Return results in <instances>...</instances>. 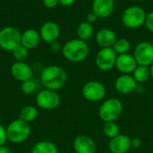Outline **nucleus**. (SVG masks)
<instances>
[{"label":"nucleus","instance_id":"nucleus-29","mask_svg":"<svg viewBox=\"0 0 153 153\" xmlns=\"http://www.w3.org/2000/svg\"><path fill=\"white\" fill-rule=\"evenodd\" d=\"M6 141H8L6 135V128H4L2 124H0V147L4 146Z\"/></svg>","mask_w":153,"mask_h":153},{"label":"nucleus","instance_id":"nucleus-21","mask_svg":"<svg viewBox=\"0 0 153 153\" xmlns=\"http://www.w3.org/2000/svg\"><path fill=\"white\" fill-rule=\"evenodd\" d=\"M30 153H58V149L52 142L40 141L34 144Z\"/></svg>","mask_w":153,"mask_h":153},{"label":"nucleus","instance_id":"nucleus-7","mask_svg":"<svg viewBox=\"0 0 153 153\" xmlns=\"http://www.w3.org/2000/svg\"><path fill=\"white\" fill-rule=\"evenodd\" d=\"M82 95L89 102H100L105 98L107 88L106 86L99 80H90L83 85Z\"/></svg>","mask_w":153,"mask_h":153},{"label":"nucleus","instance_id":"nucleus-6","mask_svg":"<svg viewBox=\"0 0 153 153\" xmlns=\"http://www.w3.org/2000/svg\"><path fill=\"white\" fill-rule=\"evenodd\" d=\"M21 32L13 26H5L0 31V48L5 51H13L21 45Z\"/></svg>","mask_w":153,"mask_h":153},{"label":"nucleus","instance_id":"nucleus-32","mask_svg":"<svg viewBox=\"0 0 153 153\" xmlns=\"http://www.w3.org/2000/svg\"><path fill=\"white\" fill-rule=\"evenodd\" d=\"M131 145L134 149H139L142 146V140L138 137H134L133 139L131 138Z\"/></svg>","mask_w":153,"mask_h":153},{"label":"nucleus","instance_id":"nucleus-5","mask_svg":"<svg viewBox=\"0 0 153 153\" xmlns=\"http://www.w3.org/2000/svg\"><path fill=\"white\" fill-rule=\"evenodd\" d=\"M123 112L122 102L116 98L111 97L105 100L99 108V116L103 123L116 122Z\"/></svg>","mask_w":153,"mask_h":153},{"label":"nucleus","instance_id":"nucleus-3","mask_svg":"<svg viewBox=\"0 0 153 153\" xmlns=\"http://www.w3.org/2000/svg\"><path fill=\"white\" fill-rule=\"evenodd\" d=\"M147 17L146 11L139 5H131L126 7L122 14V23L128 29H138L145 24Z\"/></svg>","mask_w":153,"mask_h":153},{"label":"nucleus","instance_id":"nucleus-24","mask_svg":"<svg viewBox=\"0 0 153 153\" xmlns=\"http://www.w3.org/2000/svg\"><path fill=\"white\" fill-rule=\"evenodd\" d=\"M112 48L115 50V52L117 54V56L123 55V54L129 53L131 50V43L126 38H119L116 41Z\"/></svg>","mask_w":153,"mask_h":153},{"label":"nucleus","instance_id":"nucleus-8","mask_svg":"<svg viewBox=\"0 0 153 153\" xmlns=\"http://www.w3.org/2000/svg\"><path fill=\"white\" fill-rule=\"evenodd\" d=\"M61 103V97L57 91L44 88L36 96L37 106L43 110H54L58 107Z\"/></svg>","mask_w":153,"mask_h":153},{"label":"nucleus","instance_id":"nucleus-10","mask_svg":"<svg viewBox=\"0 0 153 153\" xmlns=\"http://www.w3.org/2000/svg\"><path fill=\"white\" fill-rule=\"evenodd\" d=\"M117 54L113 48H101L96 54L95 64L101 71H109L116 67Z\"/></svg>","mask_w":153,"mask_h":153},{"label":"nucleus","instance_id":"nucleus-23","mask_svg":"<svg viewBox=\"0 0 153 153\" xmlns=\"http://www.w3.org/2000/svg\"><path fill=\"white\" fill-rule=\"evenodd\" d=\"M38 115H39V112L35 106H26L21 110L19 118L26 123H30V122H33L38 117Z\"/></svg>","mask_w":153,"mask_h":153},{"label":"nucleus","instance_id":"nucleus-2","mask_svg":"<svg viewBox=\"0 0 153 153\" xmlns=\"http://www.w3.org/2000/svg\"><path fill=\"white\" fill-rule=\"evenodd\" d=\"M61 51L65 60L77 63L87 59L90 53V47L86 41L76 38L67 41L62 46Z\"/></svg>","mask_w":153,"mask_h":153},{"label":"nucleus","instance_id":"nucleus-37","mask_svg":"<svg viewBox=\"0 0 153 153\" xmlns=\"http://www.w3.org/2000/svg\"><path fill=\"white\" fill-rule=\"evenodd\" d=\"M150 72H151V77L153 78V63L150 66Z\"/></svg>","mask_w":153,"mask_h":153},{"label":"nucleus","instance_id":"nucleus-18","mask_svg":"<svg viewBox=\"0 0 153 153\" xmlns=\"http://www.w3.org/2000/svg\"><path fill=\"white\" fill-rule=\"evenodd\" d=\"M95 40L97 44L101 48H112L117 37L112 29L102 28L96 32Z\"/></svg>","mask_w":153,"mask_h":153},{"label":"nucleus","instance_id":"nucleus-11","mask_svg":"<svg viewBox=\"0 0 153 153\" xmlns=\"http://www.w3.org/2000/svg\"><path fill=\"white\" fill-rule=\"evenodd\" d=\"M115 89L122 95H130L135 92L137 82L132 75L122 74L115 81Z\"/></svg>","mask_w":153,"mask_h":153},{"label":"nucleus","instance_id":"nucleus-1","mask_svg":"<svg viewBox=\"0 0 153 153\" xmlns=\"http://www.w3.org/2000/svg\"><path fill=\"white\" fill-rule=\"evenodd\" d=\"M66 81L67 73L59 65L47 66L40 73V82L47 89L57 91L65 85Z\"/></svg>","mask_w":153,"mask_h":153},{"label":"nucleus","instance_id":"nucleus-34","mask_svg":"<svg viewBox=\"0 0 153 153\" xmlns=\"http://www.w3.org/2000/svg\"><path fill=\"white\" fill-rule=\"evenodd\" d=\"M74 2H75V0H59V4H61L64 6H70Z\"/></svg>","mask_w":153,"mask_h":153},{"label":"nucleus","instance_id":"nucleus-17","mask_svg":"<svg viewBox=\"0 0 153 153\" xmlns=\"http://www.w3.org/2000/svg\"><path fill=\"white\" fill-rule=\"evenodd\" d=\"M138 64L134 57L130 53L118 55L116 62V68L122 74L132 75L134 69L137 68Z\"/></svg>","mask_w":153,"mask_h":153},{"label":"nucleus","instance_id":"nucleus-39","mask_svg":"<svg viewBox=\"0 0 153 153\" xmlns=\"http://www.w3.org/2000/svg\"><path fill=\"white\" fill-rule=\"evenodd\" d=\"M134 1H141V0H134Z\"/></svg>","mask_w":153,"mask_h":153},{"label":"nucleus","instance_id":"nucleus-35","mask_svg":"<svg viewBox=\"0 0 153 153\" xmlns=\"http://www.w3.org/2000/svg\"><path fill=\"white\" fill-rule=\"evenodd\" d=\"M145 91V87L143 86V84H137V87L135 88V92L139 93V94H143Z\"/></svg>","mask_w":153,"mask_h":153},{"label":"nucleus","instance_id":"nucleus-20","mask_svg":"<svg viewBox=\"0 0 153 153\" xmlns=\"http://www.w3.org/2000/svg\"><path fill=\"white\" fill-rule=\"evenodd\" d=\"M93 33H94V29L92 24L86 21L80 23L76 28V34L78 36V39L84 41H87L89 39H91Z\"/></svg>","mask_w":153,"mask_h":153},{"label":"nucleus","instance_id":"nucleus-13","mask_svg":"<svg viewBox=\"0 0 153 153\" xmlns=\"http://www.w3.org/2000/svg\"><path fill=\"white\" fill-rule=\"evenodd\" d=\"M75 153H96L97 145L95 141L88 135H78L73 143Z\"/></svg>","mask_w":153,"mask_h":153},{"label":"nucleus","instance_id":"nucleus-25","mask_svg":"<svg viewBox=\"0 0 153 153\" xmlns=\"http://www.w3.org/2000/svg\"><path fill=\"white\" fill-rule=\"evenodd\" d=\"M103 133L105 136H107L109 139H112L118 134H120V128L116 124V122H109V123H104L102 127Z\"/></svg>","mask_w":153,"mask_h":153},{"label":"nucleus","instance_id":"nucleus-40","mask_svg":"<svg viewBox=\"0 0 153 153\" xmlns=\"http://www.w3.org/2000/svg\"><path fill=\"white\" fill-rule=\"evenodd\" d=\"M152 100H153V96H152Z\"/></svg>","mask_w":153,"mask_h":153},{"label":"nucleus","instance_id":"nucleus-31","mask_svg":"<svg viewBox=\"0 0 153 153\" xmlns=\"http://www.w3.org/2000/svg\"><path fill=\"white\" fill-rule=\"evenodd\" d=\"M43 4L48 8H55L59 4V0H43Z\"/></svg>","mask_w":153,"mask_h":153},{"label":"nucleus","instance_id":"nucleus-12","mask_svg":"<svg viewBox=\"0 0 153 153\" xmlns=\"http://www.w3.org/2000/svg\"><path fill=\"white\" fill-rule=\"evenodd\" d=\"M40 38L46 43L51 44L56 41L60 35V28L58 24L53 21H48L44 23L39 30Z\"/></svg>","mask_w":153,"mask_h":153},{"label":"nucleus","instance_id":"nucleus-15","mask_svg":"<svg viewBox=\"0 0 153 153\" xmlns=\"http://www.w3.org/2000/svg\"><path fill=\"white\" fill-rule=\"evenodd\" d=\"M91 9L99 18H108L114 12L115 0H92Z\"/></svg>","mask_w":153,"mask_h":153},{"label":"nucleus","instance_id":"nucleus-14","mask_svg":"<svg viewBox=\"0 0 153 153\" xmlns=\"http://www.w3.org/2000/svg\"><path fill=\"white\" fill-rule=\"evenodd\" d=\"M131 148V138L126 134L120 133L108 142V150L111 153H127Z\"/></svg>","mask_w":153,"mask_h":153},{"label":"nucleus","instance_id":"nucleus-9","mask_svg":"<svg viewBox=\"0 0 153 153\" xmlns=\"http://www.w3.org/2000/svg\"><path fill=\"white\" fill-rule=\"evenodd\" d=\"M133 55L139 66L150 67L153 63V44L148 41L138 42Z\"/></svg>","mask_w":153,"mask_h":153},{"label":"nucleus","instance_id":"nucleus-19","mask_svg":"<svg viewBox=\"0 0 153 153\" xmlns=\"http://www.w3.org/2000/svg\"><path fill=\"white\" fill-rule=\"evenodd\" d=\"M39 32L34 29H28L22 33L21 36V45L26 48L28 50L36 48L40 41Z\"/></svg>","mask_w":153,"mask_h":153},{"label":"nucleus","instance_id":"nucleus-4","mask_svg":"<svg viewBox=\"0 0 153 153\" xmlns=\"http://www.w3.org/2000/svg\"><path fill=\"white\" fill-rule=\"evenodd\" d=\"M31 129L29 123L18 118L12 121L6 127L7 140L12 143H22L29 139Z\"/></svg>","mask_w":153,"mask_h":153},{"label":"nucleus","instance_id":"nucleus-36","mask_svg":"<svg viewBox=\"0 0 153 153\" xmlns=\"http://www.w3.org/2000/svg\"><path fill=\"white\" fill-rule=\"evenodd\" d=\"M0 153H13V151L9 147L4 145V146L0 147Z\"/></svg>","mask_w":153,"mask_h":153},{"label":"nucleus","instance_id":"nucleus-26","mask_svg":"<svg viewBox=\"0 0 153 153\" xmlns=\"http://www.w3.org/2000/svg\"><path fill=\"white\" fill-rule=\"evenodd\" d=\"M13 58L15 59L16 61L25 62V60L28 59V56H29V50L26 48H24L23 46L19 45L13 51Z\"/></svg>","mask_w":153,"mask_h":153},{"label":"nucleus","instance_id":"nucleus-16","mask_svg":"<svg viewBox=\"0 0 153 153\" xmlns=\"http://www.w3.org/2000/svg\"><path fill=\"white\" fill-rule=\"evenodd\" d=\"M10 72L12 76L21 83L32 79V69L26 62L15 61L11 65Z\"/></svg>","mask_w":153,"mask_h":153},{"label":"nucleus","instance_id":"nucleus-30","mask_svg":"<svg viewBox=\"0 0 153 153\" xmlns=\"http://www.w3.org/2000/svg\"><path fill=\"white\" fill-rule=\"evenodd\" d=\"M98 19H99V17H98L92 11L89 12V13L86 14V22H88V23H91V24L94 23H96Z\"/></svg>","mask_w":153,"mask_h":153},{"label":"nucleus","instance_id":"nucleus-28","mask_svg":"<svg viewBox=\"0 0 153 153\" xmlns=\"http://www.w3.org/2000/svg\"><path fill=\"white\" fill-rule=\"evenodd\" d=\"M145 25H146L147 29L153 33V11L147 14Z\"/></svg>","mask_w":153,"mask_h":153},{"label":"nucleus","instance_id":"nucleus-33","mask_svg":"<svg viewBox=\"0 0 153 153\" xmlns=\"http://www.w3.org/2000/svg\"><path fill=\"white\" fill-rule=\"evenodd\" d=\"M50 49L54 51V52H57L59 50H62V46L61 44L56 41H54L50 44Z\"/></svg>","mask_w":153,"mask_h":153},{"label":"nucleus","instance_id":"nucleus-38","mask_svg":"<svg viewBox=\"0 0 153 153\" xmlns=\"http://www.w3.org/2000/svg\"><path fill=\"white\" fill-rule=\"evenodd\" d=\"M0 121H1V113H0Z\"/></svg>","mask_w":153,"mask_h":153},{"label":"nucleus","instance_id":"nucleus-27","mask_svg":"<svg viewBox=\"0 0 153 153\" xmlns=\"http://www.w3.org/2000/svg\"><path fill=\"white\" fill-rule=\"evenodd\" d=\"M37 89V85L32 79L24 81L21 84V90L24 95H31Z\"/></svg>","mask_w":153,"mask_h":153},{"label":"nucleus","instance_id":"nucleus-22","mask_svg":"<svg viewBox=\"0 0 153 153\" xmlns=\"http://www.w3.org/2000/svg\"><path fill=\"white\" fill-rule=\"evenodd\" d=\"M132 76L137 82V84H144L146 83L149 78H151V72H150V67H144V66H137V68L133 72Z\"/></svg>","mask_w":153,"mask_h":153}]
</instances>
